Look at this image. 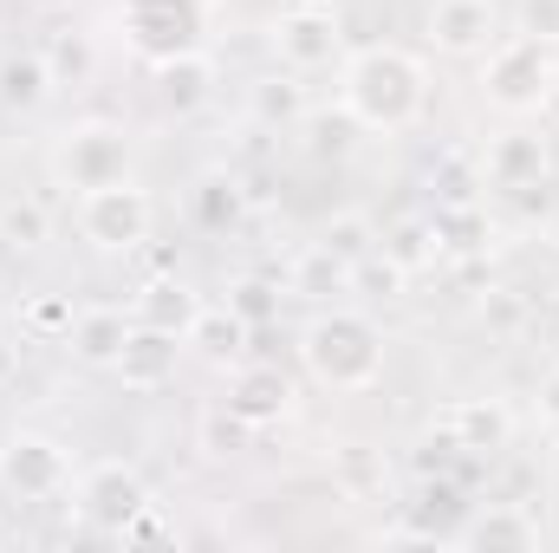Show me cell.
Segmentation results:
<instances>
[{
	"instance_id": "obj_31",
	"label": "cell",
	"mask_w": 559,
	"mask_h": 553,
	"mask_svg": "<svg viewBox=\"0 0 559 553\" xmlns=\"http://www.w3.org/2000/svg\"><path fill=\"white\" fill-rule=\"evenodd\" d=\"M248 436H254V423H241L228 404H222L215 416H202V443H209V456H235Z\"/></svg>"
},
{
	"instance_id": "obj_6",
	"label": "cell",
	"mask_w": 559,
	"mask_h": 553,
	"mask_svg": "<svg viewBox=\"0 0 559 553\" xmlns=\"http://www.w3.org/2000/svg\"><path fill=\"white\" fill-rule=\"evenodd\" d=\"M111 26L143 66H163V59H182V52L209 46L215 0H118Z\"/></svg>"
},
{
	"instance_id": "obj_2",
	"label": "cell",
	"mask_w": 559,
	"mask_h": 553,
	"mask_svg": "<svg viewBox=\"0 0 559 553\" xmlns=\"http://www.w3.org/2000/svg\"><path fill=\"white\" fill-rule=\"evenodd\" d=\"M299 372L332 398H365L391 372V339H384V326L371 313L332 299L299 326Z\"/></svg>"
},
{
	"instance_id": "obj_20",
	"label": "cell",
	"mask_w": 559,
	"mask_h": 553,
	"mask_svg": "<svg viewBox=\"0 0 559 553\" xmlns=\"http://www.w3.org/2000/svg\"><path fill=\"white\" fill-rule=\"evenodd\" d=\"M306 111H312V92H306V79L299 72H261L254 85H248V118L261 125V131H293V125H306Z\"/></svg>"
},
{
	"instance_id": "obj_10",
	"label": "cell",
	"mask_w": 559,
	"mask_h": 553,
	"mask_svg": "<svg viewBox=\"0 0 559 553\" xmlns=\"http://www.w3.org/2000/svg\"><path fill=\"white\" fill-rule=\"evenodd\" d=\"M514 443V411L501 398H455L429 423V449L436 456H468V462H495Z\"/></svg>"
},
{
	"instance_id": "obj_28",
	"label": "cell",
	"mask_w": 559,
	"mask_h": 553,
	"mask_svg": "<svg viewBox=\"0 0 559 553\" xmlns=\"http://www.w3.org/2000/svg\"><path fill=\"white\" fill-rule=\"evenodd\" d=\"M46 66H52V79H59V85H85V79H92V66H98V52H92V39L59 33V39L46 46Z\"/></svg>"
},
{
	"instance_id": "obj_14",
	"label": "cell",
	"mask_w": 559,
	"mask_h": 553,
	"mask_svg": "<svg viewBox=\"0 0 559 553\" xmlns=\"http://www.w3.org/2000/svg\"><path fill=\"white\" fill-rule=\"evenodd\" d=\"M182 352H189V339L156 332V326H131V339H124V352H118L111 378H118L131 398H156V391H169V385H176Z\"/></svg>"
},
{
	"instance_id": "obj_30",
	"label": "cell",
	"mask_w": 559,
	"mask_h": 553,
	"mask_svg": "<svg viewBox=\"0 0 559 553\" xmlns=\"http://www.w3.org/2000/svg\"><path fill=\"white\" fill-rule=\"evenodd\" d=\"M514 33L559 46V0H514Z\"/></svg>"
},
{
	"instance_id": "obj_33",
	"label": "cell",
	"mask_w": 559,
	"mask_h": 553,
	"mask_svg": "<svg viewBox=\"0 0 559 553\" xmlns=\"http://www.w3.org/2000/svg\"><path fill=\"white\" fill-rule=\"evenodd\" d=\"M26 319H33L39 332H59V339H66V326H72V306H66V299H33V306H26Z\"/></svg>"
},
{
	"instance_id": "obj_5",
	"label": "cell",
	"mask_w": 559,
	"mask_h": 553,
	"mask_svg": "<svg viewBox=\"0 0 559 553\" xmlns=\"http://www.w3.org/2000/svg\"><path fill=\"white\" fill-rule=\"evenodd\" d=\"M72 482H79V456H72L66 436L33 430V423H20V430L0 436V495L7 502L46 508V502H66Z\"/></svg>"
},
{
	"instance_id": "obj_26",
	"label": "cell",
	"mask_w": 559,
	"mask_h": 553,
	"mask_svg": "<svg viewBox=\"0 0 559 553\" xmlns=\"http://www.w3.org/2000/svg\"><path fill=\"white\" fill-rule=\"evenodd\" d=\"M378 248H384V255H391V261H397V268H404L411 280L429 274V268L442 261V248H436V228H429V215H411V222H397V228H391V235H384Z\"/></svg>"
},
{
	"instance_id": "obj_22",
	"label": "cell",
	"mask_w": 559,
	"mask_h": 553,
	"mask_svg": "<svg viewBox=\"0 0 559 553\" xmlns=\"http://www.w3.org/2000/svg\"><path fill=\"white\" fill-rule=\"evenodd\" d=\"M248 332H254V326H248L235 306H202V313H195V326H189V352H202L209 365H222V372H228V365H241Z\"/></svg>"
},
{
	"instance_id": "obj_1",
	"label": "cell",
	"mask_w": 559,
	"mask_h": 553,
	"mask_svg": "<svg viewBox=\"0 0 559 553\" xmlns=\"http://www.w3.org/2000/svg\"><path fill=\"white\" fill-rule=\"evenodd\" d=\"M338 111L371 138H404L429 118V66L411 46L371 39L338 59Z\"/></svg>"
},
{
	"instance_id": "obj_21",
	"label": "cell",
	"mask_w": 559,
	"mask_h": 553,
	"mask_svg": "<svg viewBox=\"0 0 559 553\" xmlns=\"http://www.w3.org/2000/svg\"><path fill=\"white\" fill-rule=\"evenodd\" d=\"M52 92H59V79H52L46 52H0V111H7V118L46 111Z\"/></svg>"
},
{
	"instance_id": "obj_11",
	"label": "cell",
	"mask_w": 559,
	"mask_h": 553,
	"mask_svg": "<svg viewBox=\"0 0 559 553\" xmlns=\"http://www.w3.org/2000/svg\"><path fill=\"white\" fill-rule=\"evenodd\" d=\"M475 163H481V189L534 196L554 176V143L540 138V131H527V118H514V131H495V138L475 150Z\"/></svg>"
},
{
	"instance_id": "obj_24",
	"label": "cell",
	"mask_w": 559,
	"mask_h": 553,
	"mask_svg": "<svg viewBox=\"0 0 559 553\" xmlns=\"http://www.w3.org/2000/svg\"><path fill=\"white\" fill-rule=\"evenodd\" d=\"M52 242V215L39 196H7L0 202V248L7 255H39Z\"/></svg>"
},
{
	"instance_id": "obj_37",
	"label": "cell",
	"mask_w": 559,
	"mask_h": 553,
	"mask_svg": "<svg viewBox=\"0 0 559 553\" xmlns=\"http://www.w3.org/2000/svg\"><path fill=\"white\" fill-rule=\"evenodd\" d=\"M0 548H7V521H0Z\"/></svg>"
},
{
	"instance_id": "obj_16",
	"label": "cell",
	"mask_w": 559,
	"mask_h": 553,
	"mask_svg": "<svg viewBox=\"0 0 559 553\" xmlns=\"http://www.w3.org/2000/svg\"><path fill=\"white\" fill-rule=\"evenodd\" d=\"M131 306H79L72 326H66V352L85 365V372H111L124 339H131Z\"/></svg>"
},
{
	"instance_id": "obj_15",
	"label": "cell",
	"mask_w": 559,
	"mask_h": 553,
	"mask_svg": "<svg viewBox=\"0 0 559 553\" xmlns=\"http://www.w3.org/2000/svg\"><path fill=\"white\" fill-rule=\"evenodd\" d=\"M150 79H156V105H163L169 118H195V111H209V105H215V92H222V66H215V52H209V46H202V52H182V59L150 66Z\"/></svg>"
},
{
	"instance_id": "obj_4",
	"label": "cell",
	"mask_w": 559,
	"mask_h": 553,
	"mask_svg": "<svg viewBox=\"0 0 559 553\" xmlns=\"http://www.w3.org/2000/svg\"><path fill=\"white\" fill-rule=\"evenodd\" d=\"M46 176L66 196L105 189L118 176H138V131L124 118H72L59 138L46 143Z\"/></svg>"
},
{
	"instance_id": "obj_35",
	"label": "cell",
	"mask_w": 559,
	"mask_h": 553,
	"mask_svg": "<svg viewBox=\"0 0 559 553\" xmlns=\"http://www.w3.org/2000/svg\"><path fill=\"white\" fill-rule=\"evenodd\" d=\"M7 385H13V345L0 339V391H7Z\"/></svg>"
},
{
	"instance_id": "obj_8",
	"label": "cell",
	"mask_w": 559,
	"mask_h": 553,
	"mask_svg": "<svg viewBox=\"0 0 559 553\" xmlns=\"http://www.w3.org/2000/svg\"><path fill=\"white\" fill-rule=\"evenodd\" d=\"M72 508H79V521H85L92 534L124 541V528L138 521L143 508H156V495H150V475H143L138 462L105 456V462H85V469H79V482H72Z\"/></svg>"
},
{
	"instance_id": "obj_23",
	"label": "cell",
	"mask_w": 559,
	"mask_h": 553,
	"mask_svg": "<svg viewBox=\"0 0 559 553\" xmlns=\"http://www.w3.org/2000/svg\"><path fill=\"white\" fill-rule=\"evenodd\" d=\"M429 228H436V248L455 255V261L488 248V209H481V202H436Z\"/></svg>"
},
{
	"instance_id": "obj_34",
	"label": "cell",
	"mask_w": 559,
	"mask_h": 553,
	"mask_svg": "<svg viewBox=\"0 0 559 553\" xmlns=\"http://www.w3.org/2000/svg\"><path fill=\"white\" fill-rule=\"evenodd\" d=\"M20 7H33V13H72L79 0H20Z\"/></svg>"
},
{
	"instance_id": "obj_7",
	"label": "cell",
	"mask_w": 559,
	"mask_h": 553,
	"mask_svg": "<svg viewBox=\"0 0 559 553\" xmlns=\"http://www.w3.org/2000/svg\"><path fill=\"white\" fill-rule=\"evenodd\" d=\"M72 228L92 255H138L156 235V196L143 189L138 176H118L105 189L72 196Z\"/></svg>"
},
{
	"instance_id": "obj_19",
	"label": "cell",
	"mask_w": 559,
	"mask_h": 553,
	"mask_svg": "<svg viewBox=\"0 0 559 553\" xmlns=\"http://www.w3.org/2000/svg\"><path fill=\"white\" fill-rule=\"evenodd\" d=\"M358 286V268L352 261H338L325 242H306L293 261H286V293L293 299H306V306H332L338 293H352Z\"/></svg>"
},
{
	"instance_id": "obj_13",
	"label": "cell",
	"mask_w": 559,
	"mask_h": 553,
	"mask_svg": "<svg viewBox=\"0 0 559 553\" xmlns=\"http://www.w3.org/2000/svg\"><path fill=\"white\" fill-rule=\"evenodd\" d=\"M423 39L442 59H481L501 39V7L495 0H429L423 13Z\"/></svg>"
},
{
	"instance_id": "obj_29",
	"label": "cell",
	"mask_w": 559,
	"mask_h": 553,
	"mask_svg": "<svg viewBox=\"0 0 559 553\" xmlns=\"http://www.w3.org/2000/svg\"><path fill=\"white\" fill-rule=\"evenodd\" d=\"M228 306H235L248 326H267V319L280 313V280H261V274L235 280V286H228Z\"/></svg>"
},
{
	"instance_id": "obj_27",
	"label": "cell",
	"mask_w": 559,
	"mask_h": 553,
	"mask_svg": "<svg viewBox=\"0 0 559 553\" xmlns=\"http://www.w3.org/2000/svg\"><path fill=\"white\" fill-rule=\"evenodd\" d=\"M319 242H325L338 261H352V268H358V261H371V255H378V242H384V235H378V222H371V215L345 209V215H332V222L319 228Z\"/></svg>"
},
{
	"instance_id": "obj_36",
	"label": "cell",
	"mask_w": 559,
	"mask_h": 553,
	"mask_svg": "<svg viewBox=\"0 0 559 553\" xmlns=\"http://www.w3.org/2000/svg\"><path fill=\"white\" fill-rule=\"evenodd\" d=\"M547 242L559 248V202H554V215H547Z\"/></svg>"
},
{
	"instance_id": "obj_32",
	"label": "cell",
	"mask_w": 559,
	"mask_h": 553,
	"mask_svg": "<svg viewBox=\"0 0 559 553\" xmlns=\"http://www.w3.org/2000/svg\"><path fill=\"white\" fill-rule=\"evenodd\" d=\"M534 416H540V430L559 443V365H547V378H540V391H534Z\"/></svg>"
},
{
	"instance_id": "obj_18",
	"label": "cell",
	"mask_w": 559,
	"mask_h": 553,
	"mask_svg": "<svg viewBox=\"0 0 559 553\" xmlns=\"http://www.w3.org/2000/svg\"><path fill=\"white\" fill-rule=\"evenodd\" d=\"M202 306H209V299H202L182 274H150L138 293H131V319H138V326H156V332H176V339H189V326H195Z\"/></svg>"
},
{
	"instance_id": "obj_9",
	"label": "cell",
	"mask_w": 559,
	"mask_h": 553,
	"mask_svg": "<svg viewBox=\"0 0 559 553\" xmlns=\"http://www.w3.org/2000/svg\"><path fill=\"white\" fill-rule=\"evenodd\" d=\"M267 46H274L280 66H286V72H299V79H312V72H338V59L352 52L332 0H299V7L274 13Z\"/></svg>"
},
{
	"instance_id": "obj_25",
	"label": "cell",
	"mask_w": 559,
	"mask_h": 553,
	"mask_svg": "<svg viewBox=\"0 0 559 553\" xmlns=\"http://www.w3.org/2000/svg\"><path fill=\"white\" fill-rule=\"evenodd\" d=\"M189 215H195L209 235H228V228L241 222V183L222 176V169H209V176L189 189Z\"/></svg>"
},
{
	"instance_id": "obj_3",
	"label": "cell",
	"mask_w": 559,
	"mask_h": 553,
	"mask_svg": "<svg viewBox=\"0 0 559 553\" xmlns=\"http://www.w3.org/2000/svg\"><path fill=\"white\" fill-rule=\"evenodd\" d=\"M475 92L488 111L514 118H540L559 92V46H540L527 33H501L481 59H475Z\"/></svg>"
},
{
	"instance_id": "obj_17",
	"label": "cell",
	"mask_w": 559,
	"mask_h": 553,
	"mask_svg": "<svg viewBox=\"0 0 559 553\" xmlns=\"http://www.w3.org/2000/svg\"><path fill=\"white\" fill-rule=\"evenodd\" d=\"M222 404L241 416V423H254V430H267L280 416L293 411V385L280 378L274 365H228V391H222Z\"/></svg>"
},
{
	"instance_id": "obj_12",
	"label": "cell",
	"mask_w": 559,
	"mask_h": 553,
	"mask_svg": "<svg viewBox=\"0 0 559 553\" xmlns=\"http://www.w3.org/2000/svg\"><path fill=\"white\" fill-rule=\"evenodd\" d=\"M449 541L468 553H534V548H547V521L527 502H475L455 521Z\"/></svg>"
}]
</instances>
